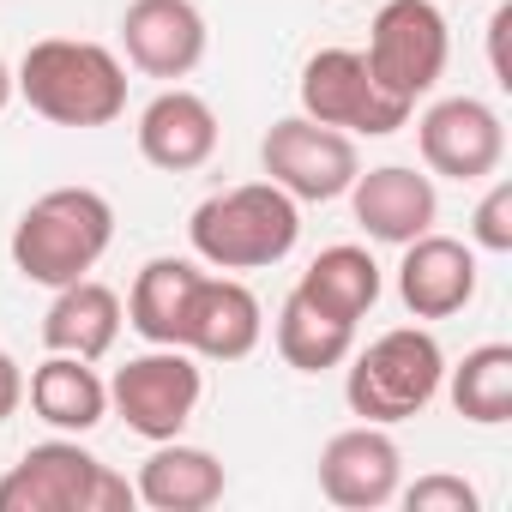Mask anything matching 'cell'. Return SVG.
I'll return each mask as SVG.
<instances>
[{"instance_id":"6da1fadb","label":"cell","mask_w":512,"mask_h":512,"mask_svg":"<svg viewBox=\"0 0 512 512\" xmlns=\"http://www.w3.org/2000/svg\"><path fill=\"white\" fill-rule=\"evenodd\" d=\"M296 235H302V199H290L278 181L223 187L187 217L193 253L217 272H266L290 260Z\"/></svg>"},{"instance_id":"7a4b0ae2","label":"cell","mask_w":512,"mask_h":512,"mask_svg":"<svg viewBox=\"0 0 512 512\" xmlns=\"http://www.w3.org/2000/svg\"><path fill=\"white\" fill-rule=\"evenodd\" d=\"M19 97L55 127H109L127 109V67L85 37H43L13 67Z\"/></svg>"},{"instance_id":"3957f363","label":"cell","mask_w":512,"mask_h":512,"mask_svg":"<svg viewBox=\"0 0 512 512\" xmlns=\"http://www.w3.org/2000/svg\"><path fill=\"white\" fill-rule=\"evenodd\" d=\"M115 241V205L97 187H55L43 199H31V211L13 223V266L43 284H79Z\"/></svg>"},{"instance_id":"277c9868","label":"cell","mask_w":512,"mask_h":512,"mask_svg":"<svg viewBox=\"0 0 512 512\" xmlns=\"http://www.w3.org/2000/svg\"><path fill=\"white\" fill-rule=\"evenodd\" d=\"M446 386V356L434 344V332L422 326H398V332H380L368 350H356L350 362V380H344V398L362 422H410L422 416Z\"/></svg>"},{"instance_id":"5b68a950","label":"cell","mask_w":512,"mask_h":512,"mask_svg":"<svg viewBox=\"0 0 512 512\" xmlns=\"http://www.w3.org/2000/svg\"><path fill=\"white\" fill-rule=\"evenodd\" d=\"M139 494L79 440H43L0 476V512H127Z\"/></svg>"},{"instance_id":"8992f818","label":"cell","mask_w":512,"mask_h":512,"mask_svg":"<svg viewBox=\"0 0 512 512\" xmlns=\"http://www.w3.org/2000/svg\"><path fill=\"white\" fill-rule=\"evenodd\" d=\"M446 55H452V37H446V19L434 0H386L368 25V73L386 97L398 103H422L440 73H446Z\"/></svg>"},{"instance_id":"52a82bcc","label":"cell","mask_w":512,"mask_h":512,"mask_svg":"<svg viewBox=\"0 0 512 512\" xmlns=\"http://www.w3.org/2000/svg\"><path fill=\"white\" fill-rule=\"evenodd\" d=\"M199 362L193 350H175V344H151L145 356H133L115 380H109V404L115 416L139 434V440H181V428L193 422L199 410Z\"/></svg>"},{"instance_id":"ba28073f","label":"cell","mask_w":512,"mask_h":512,"mask_svg":"<svg viewBox=\"0 0 512 512\" xmlns=\"http://www.w3.org/2000/svg\"><path fill=\"white\" fill-rule=\"evenodd\" d=\"M302 115L320 121V127H338V133H350V139H356V133H362V139H386V133H398L416 109L398 103V97H386L356 49H320V55H308V67H302Z\"/></svg>"},{"instance_id":"9c48e42d","label":"cell","mask_w":512,"mask_h":512,"mask_svg":"<svg viewBox=\"0 0 512 512\" xmlns=\"http://www.w3.org/2000/svg\"><path fill=\"white\" fill-rule=\"evenodd\" d=\"M260 163H266V175H272L290 199H314V205L350 193V181L362 175L356 139L338 133V127H320V121H308V115L272 121V133H266V145H260Z\"/></svg>"},{"instance_id":"30bf717a","label":"cell","mask_w":512,"mask_h":512,"mask_svg":"<svg viewBox=\"0 0 512 512\" xmlns=\"http://www.w3.org/2000/svg\"><path fill=\"white\" fill-rule=\"evenodd\" d=\"M422 163L446 181H482L506 157V127L482 97H446L416 121Z\"/></svg>"},{"instance_id":"8fae6325","label":"cell","mask_w":512,"mask_h":512,"mask_svg":"<svg viewBox=\"0 0 512 512\" xmlns=\"http://www.w3.org/2000/svg\"><path fill=\"white\" fill-rule=\"evenodd\" d=\"M398 482H404V452L380 422L344 428L320 452V494L344 512H374L398 500Z\"/></svg>"},{"instance_id":"7c38bea8","label":"cell","mask_w":512,"mask_h":512,"mask_svg":"<svg viewBox=\"0 0 512 512\" xmlns=\"http://www.w3.org/2000/svg\"><path fill=\"white\" fill-rule=\"evenodd\" d=\"M121 43L145 79H187L205 61V19L193 0H133L121 13Z\"/></svg>"},{"instance_id":"4fadbf2b","label":"cell","mask_w":512,"mask_h":512,"mask_svg":"<svg viewBox=\"0 0 512 512\" xmlns=\"http://www.w3.org/2000/svg\"><path fill=\"white\" fill-rule=\"evenodd\" d=\"M398 296L416 320H452L476 296V253L452 235H416L398 260Z\"/></svg>"},{"instance_id":"5bb4252c","label":"cell","mask_w":512,"mask_h":512,"mask_svg":"<svg viewBox=\"0 0 512 512\" xmlns=\"http://www.w3.org/2000/svg\"><path fill=\"white\" fill-rule=\"evenodd\" d=\"M266 332V314H260V296L235 278H205L193 284V302H187V326H181V350L205 356V362H241L253 356Z\"/></svg>"},{"instance_id":"9a60e30c","label":"cell","mask_w":512,"mask_h":512,"mask_svg":"<svg viewBox=\"0 0 512 512\" xmlns=\"http://www.w3.org/2000/svg\"><path fill=\"white\" fill-rule=\"evenodd\" d=\"M350 205H356V223L386 241V247H404L416 235L434 229L440 217V193H434V175H416L404 163H386V169H368L350 181Z\"/></svg>"},{"instance_id":"2e32d148","label":"cell","mask_w":512,"mask_h":512,"mask_svg":"<svg viewBox=\"0 0 512 512\" xmlns=\"http://www.w3.org/2000/svg\"><path fill=\"white\" fill-rule=\"evenodd\" d=\"M217 151V115L199 91H157L139 115V157L163 175H187L199 163H211Z\"/></svg>"},{"instance_id":"e0dca14e","label":"cell","mask_w":512,"mask_h":512,"mask_svg":"<svg viewBox=\"0 0 512 512\" xmlns=\"http://www.w3.org/2000/svg\"><path fill=\"white\" fill-rule=\"evenodd\" d=\"M121 320H127V314H121V296H115L109 284H97V278H79V284H61V290H55V302H49V314H43V344L61 350V356L97 362V356L115 350Z\"/></svg>"},{"instance_id":"ac0fdd59","label":"cell","mask_w":512,"mask_h":512,"mask_svg":"<svg viewBox=\"0 0 512 512\" xmlns=\"http://www.w3.org/2000/svg\"><path fill=\"white\" fill-rule=\"evenodd\" d=\"M133 494L157 512H205L223 500V464L205 446H181V440H157V452L139 464Z\"/></svg>"},{"instance_id":"d6986e66","label":"cell","mask_w":512,"mask_h":512,"mask_svg":"<svg viewBox=\"0 0 512 512\" xmlns=\"http://www.w3.org/2000/svg\"><path fill=\"white\" fill-rule=\"evenodd\" d=\"M296 296H302L308 308H320V314H332V320L356 326V320L380 302V266H374V253H368V247L338 241V247L314 253V266L302 272Z\"/></svg>"},{"instance_id":"ffe728a7","label":"cell","mask_w":512,"mask_h":512,"mask_svg":"<svg viewBox=\"0 0 512 512\" xmlns=\"http://www.w3.org/2000/svg\"><path fill=\"white\" fill-rule=\"evenodd\" d=\"M31 410L61 434H91L109 416V386L97 380V368L85 356L49 350V362L31 374Z\"/></svg>"},{"instance_id":"44dd1931","label":"cell","mask_w":512,"mask_h":512,"mask_svg":"<svg viewBox=\"0 0 512 512\" xmlns=\"http://www.w3.org/2000/svg\"><path fill=\"white\" fill-rule=\"evenodd\" d=\"M193 284H199V266L193 260H175V253L145 260L139 278H133V296H127V326L145 344H175L181 350V326H187Z\"/></svg>"},{"instance_id":"7402d4cb","label":"cell","mask_w":512,"mask_h":512,"mask_svg":"<svg viewBox=\"0 0 512 512\" xmlns=\"http://www.w3.org/2000/svg\"><path fill=\"white\" fill-rule=\"evenodd\" d=\"M350 350H356V326H344V320L308 308V302L290 290V302L278 308V356H284L290 368H302V374H326V368L350 362Z\"/></svg>"},{"instance_id":"603a6c76","label":"cell","mask_w":512,"mask_h":512,"mask_svg":"<svg viewBox=\"0 0 512 512\" xmlns=\"http://www.w3.org/2000/svg\"><path fill=\"white\" fill-rule=\"evenodd\" d=\"M452 410L482 428L512 422V344H476L452 368Z\"/></svg>"},{"instance_id":"cb8c5ba5","label":"cell","mask_w":512,"mask_h":512,"mask_svg":"<svg viewBox=\"0 0 512 512\" xmlns=\"http://www.w3.org/2000/svg\"><path fill=\"white\" fill-rule=\"evenodd\" d=\"M410 512H476V488L464 476H416L410 488H398Z\"/></svg>"},{"instance_id":"d4e9b609","label":"cell","mask_w":512,"mask_h":512,"mask_svg":"<svg viewBox=\"0 0 512 512\" xmlns=\"http://www.w3.org/2000/svg\"><path fill=\"white\" fill-rule=\"evenodd\" d=\"M470 235H476V247H488V253H512V181H494V187L482 193V205H476V217H470Z\"/></svg>"},{"instance_id":"484cf974","label":"cell","mask_w":512,"mask_h":512,"mask_svg":"<svg viewBox=\"0 0 512 512\" xmlns=\"http://www.w3.org/2000/svg\"><path fill=\"white\" fill-rule=\"evenodd\" d=\"M506 31H512V7H500L494 13V25H488V55H494V79L512 91V67H506Z\"/></svg>"},{"instance_id":"4316f807","label":"cell","mask_w":512,"mask_h":512,"mask_svg":"<svg viewBox=\"0 0 512 512\" xmlns=\"http://www.w3.org/2000/svg\"><path fill=\"white\" fill-rule=\"evenodd\" d=\"M19 404H25V374H19V362L7 350H0V422H7Z\"/></svg>"},{"instance_id":"83f0119b","label":"cell","mask_w":512,"mask_h":512,"mask_svg":"<svg viewBox=\"0 0 512 512\" xmlns=\"http://www.w3.org/2000/svg\"><path fill=\"white\" fill-rule=\"evenodd\" d=\"M13 97H19V85H13V67H7V61H0V109H7Z\"/></svg>"}]
</instances>
